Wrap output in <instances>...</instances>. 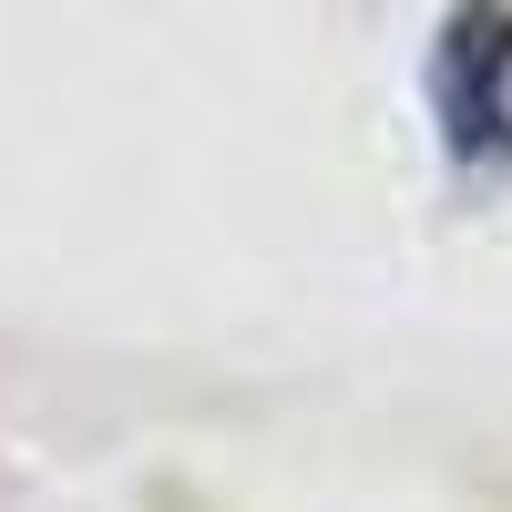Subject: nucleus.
<instances>
[{
    "label": "nucleus",
    "mask_w": 512,
    "mask_h": 512,
    "mask_svg": "<svg viewBox=\"0 0 512 512\" xmlns=\"http://www.w3.org/2000/svg\"><path fill=\"white\" fill-rule=\"evenodd\" d=\"M431 113L461 164L512 154V11L472 0V11H451L431 31Z\"/></svg>",
    "instance_id": "nucleus-1"
}]
</instances>
